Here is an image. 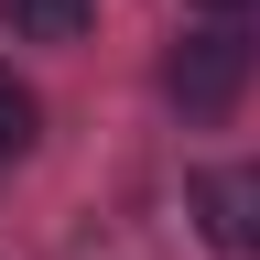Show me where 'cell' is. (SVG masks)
<instances>
[{"mask_svg":"<svg viewBox=\"0 0 260 260\" xmlns=\"http://www.w3.org/2000/svg\"><path fill=\"white\" fill-rule=\"evenodd\" d=\"M249 65H260V44H249V32L206 22V32H184V44L162 54V98H174L184 119H228V109L249 98Z\"/></svg>","mask_w":260,"mask_h":260,"instance_id":"1","label":"cell"},{"mask_svg":"<svg viewBox=\"0 0 260 260\" xmlns=\"http://www.w3.org/2000/svg\"><path fill=\"white\" fill-rule=\"evenodd\" d=\"M32 130H44V109H32V87L0 65V162H22V152H32Z\"/></svg>","mask_w":260,"mask_h":260,"instance_id":"4","label":"cell"},{"mask_svg":"<svg viewBox=\"0 0 260 260\" xmlns=\"http://www.w3.org/2000/svg\"><path fill=\"white\" fill-rule=\"evenodd\" d=\"M0 22H11L22 44H76L98 22V0H0Z\"/></svg>","mask_w":260,"mask_h":260,"instance_id":"3","label":"cell"},{"mask_svg":"<svg viewBox=\"0 0 260 260\" xmlns=\"http://www.w3.org/2000/svg\"><path fill=\"white\" fill-rule=\"evenodd\" d=\"M195 217L228 260H260V162H206L195 174Z\"/></svg>","mask_w":260,"mask_h":260,"instance_id":"2","label":"cell"},{"mask_svg":"<svg viewBox=\"0 0 260 260\" xmlns=\"http://www.w3.org/2000/svg\"><path fill=\"white\" fill-rule=\"evenodd\" d=\"M195 11H239V0H195Z\"/></svg>","mask_w":260,"mask_h":260,"instance_id":"5","label":"cell"}]
</instances>
